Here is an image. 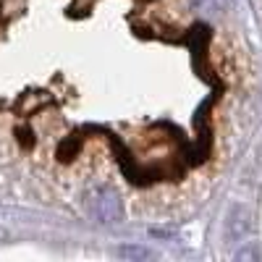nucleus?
<instances>
[{
  "label": "nucleus",
  "instance_id": "nucleus-1",
  "mask_svg": "<svg viewBox=\"0 0 262 262\" xmlns=\"http://www.w3.org/2000/svg\"><path fill=\"white\" fill-rule=\"evenodd\" d=\"M86 210H90V215L100 223H118L123 217L121 196L107 186H100V189L90 191V196H86Z\"/></svg>",
  "mask_w": 262,
  "mask_h": 262
},
{
  "label": "nucleus",
  "instance_id": "nucleus-2",
  "mask_svg": "<svg viewBox=\"0 0 262 262\" xmlns=\"http://www.w3.org/2000/svg\"><path fill=\"white\" fill-rule=\"evenodd\" d=\"M249 231H252V215H249V210L244 205L231 207V212L226 217V238H228V242H238V238H244Z\"/></svg>",
  "mask_w": 262,
  "mask_h": 262
},
{
  "label": "nucleus",
  "instance_id": "nucleus-3",
  "mask_svg": "<svg viewBox=\"0 0 262 262\" xmlns=\"http://www.w3.org/2000/svg\"><path fill=\"white\" fill-rule=\"evenodd\" d=\"M226 0H191V8L200 11V13H217L223 11Z\"/></svg>",
  "mask_w": 262,
  "mask_h": 262
},
{
  "label": "nucleus",
  "instance_id": "nucleus-4",
  "mask_svg": "<svg viewBox=\"0 0 262 262\" xmlns=\"http://www.w3.org/2000/svg\"><path fill=\"white\" fill-rule=\"evenodd\" d=\"M118 254H121V257H149V252H147V249H134V247H131V249H128V247H123Z\"/></svg>",
  "mask_w": 262,
  "mask_h": 262
},
{
  "label": "nucleus",
  "instance_id": "nucleus-5",
  "mask_svg": "<svg viewBox=\"0 0 262 262\" xmlns=\"http://www.w3.org/2000/svg\"><path fill=\"white\" fill-rule=\"evenodd\" d=\"M259 257V252L254 249V247H249V249H242V252H236V259H257Z\"/></svg>",
  "mask_w": 262,
  "mask_h": 262
}]
</instances>
